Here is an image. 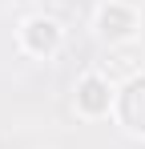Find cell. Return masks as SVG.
<instances>
[{"label": "cell", "mask_w": 145, "mask_h": 149, "mask_svg": "<svg viewBox=\"0 0 145 149\" xmlns=\"http://www.w3.org/2000/svg\"><path fill=\"white\" fill-rule=\"evenodd\" d=\"M109 101H113V93H109V85H105L101 77H85V81H81V89H77V105H81L85 113H105Z\"/></svg>", "instance_id": "cell-1"}, {"label": "cell", "mask_w": 145, "mask_h": 149, "mask_svg": "<svg viewBox=\"0 0 145 149\" xmlns=\"http://www.w3.org/2000/svg\"><path fill=\"white\" fill-rule=\"evenodd\" d=\"M24 40H28V49L32 52H52L56 49V40H61V28L52 24V20H28L24 24Z\"/></svg>", "instance_id": "cell-2"}, {"label": "cell", "mask_w": 145, "mask_h": 149, "mask_svg": "<svg viewBox=\"0 0 145 149\" xmlns=\"http://www.w3.org/2000/svg\"><path fill=\"white\" fill-rule=\"evenodd\" d=\"M101 32L105 36H129L133 32V12H125V8H105L101 12Z\"/></svg>", "instance_id": "cell-3"}]
</instances>
